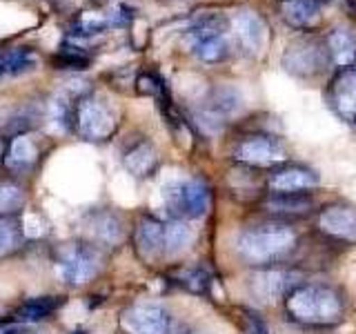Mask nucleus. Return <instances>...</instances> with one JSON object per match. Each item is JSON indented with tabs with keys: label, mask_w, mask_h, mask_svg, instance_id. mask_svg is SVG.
Listing matches in <instances>:
<instances>
[{
	"label": "nucleus",
	"mask_w": 356,
	"mask_h": 334,
	"mask_svg": "<svg viewBox=\"0 0 356 334\" xmlns=\"http://www.w3.org/2000/svg\"><path fill=\"white\" fill-rule=\"evenodd\" d=\"M285 310L296 323L312 328H330L343 321L345 303L334 287L305 283L294 285L285 294Z\"/></svg>",
	"instance_id": "obj_1"
},
{
	"label": "nucleus",
	"mask_w": 356,
	"mask_h": 334,
	"mask_svg": "<svg viewBox=\"0 0 356 334\" xmlns=\"http://www.w3.org/2000/svg\"><path fill=\"white\" fill-rule=\"evenodd\" d=\"M296 234L292 228L281 223H263V225L248 228L238 234L236 252L243 261L252 265H267L281 259L294 248Z\"/></svg>",
	"instance_id": "obj_2"
},
{
	"label": "nucleus",
	"mask_w": 356,
	"mask_h": 334,
	"mask_svg": "<svg viewBox=\"0 0 356 334\" xmlns=\"http://www.w3.org/2000/svg\"><path fill=\"white\" fill-rule=\"evenodd\" d=\"M227 20L220 14H205L198 16L192 25L187 27L185 40L189 49L203 63H220L227 58L229 45L225 38Z\"/></svg>",
	"instance_id": "obj_3"
},
{
	"label": "nucleus",
	"mask_w": 356,
	"mask_h": 334,
	"mask_svg": "<svg viewBox=\"0 0 356 334\" xmlns=\"http://www.w3.org/2000/svg\"><path fill=\"white\" fill-rule=\"evenodd\" d=\"M163 203L174 218H200L209 209V187L200 178L172 181L163 187Z\"/></svg>",
	"instance_id": "obj_4"
},
{
	"label": "nucleus",
	"mask_w": 356,
	"mask_h": 334,
	"mask_svg": "<svg viewBox=\"0 0 356 334\" xmlns=\"http://www.w3.org/2000/svg\"><path fill=\"white\" fill-rule=\"evenodd\" d=\"M330 65L332 63H330L325 40H321L316 36H300L292 40L283 54L285 72L296 78H316Z\"/></svg>",
	"instance_id": "obj_5"
},
{
	"label": "nucleus",
	"mask_w": 356,
	"mask_h": 334,
	"mask_svg": "<svg viewBox=\"0 0 356 334\" xmlns=\"http://www.w3.org/2000/svg\"><path fill=\"white\" fill-rule=\"evenodd\" d=\"M74 129L85 141H107L116 132V116L103 100L83 96L76 100L74 107Z\"/></svg>",
	"instance_id": "obj_6"
},
{
	"label": "nucleus",
	"mask_w": 356,
	"mask_h": 334,
	"mask_svg": "<svg viewBox=\"0 0 356 334\" xmlns=\"http://www.w3.org/2000/svg\"><path fill=\"white\" fill-rule=\"evenodd\" d=\"M58 267L67 283L81 285V283L92 281L98 274L100 259H98V252L94 248H89V245L70 243V245H65V248H60L58 252Z\"/></svg>",
	"instance_id": "obj_7"
},
{
	"label": "nucleus",
	"mask_w": 356,
	"mask_h": 334,
	"mask_svg": "<svg viewBox=\"0 0 356 334\" xmlns=\"http://www.w3.org/2000/svg\"><path fill=\"white\" fill-rule=\"evenodd\" d=\"M327 100L341 120L356 125V67L337 70L327 87Z\"/></svg>",
	"instance_id": "obj_8"
},
{
	"label": "nucleus",
	"mask_w": 356,
	"mask_h": 334,
	"mask_svg": "<svg viewBox=\"0 0 356 334\" xmlns=\"http://www.w3.org/2000/svg\"><path fill=\"white\" fill-rule=\"evenodd\" d=\"M120 323L129 334H167L170 315L156 303H136L122 312Z\"/></svg>",
	"instance_id": "obj_9"
},
{
	"label": "nucleus",
	"mask_w": 356,
	"mask_h": 334,
	"mask_svg": "<svg viewBox=\"0 0 356 334\" xmlns=\"http://www.w3.org/2000/svg\"><path fill=\"white\" fill-rule=\"evenodd\" d=\"M318 230L330 239L356 243V207L334 203L318 212Z\"/></svg>",
	"instance_id": "obj_10"
},
{
	"label": "nucleus",
	"mask_w": 356,
	"mask_h": 334,
	"mask_svg": "<svg viewBox=\"0 0 356 334\" xmlns=\"http://www.w3.org/2000/svg\"><path fill=\"white\" fill-rule=\"evenodd\" d=\"M234 159L245 165H272L283 159V145L274 136L254 134V136L243 138L236 145Z\"/></svg>",
	"instance_id": "obj_11"
},
{
	"label": "nucleus",
	"mask_w": 356,
	"mask_h": 334,
	"mask_svg": "<svg viewBox=\"0 0 356 334\" xmlns=\"http://www.w3.org/2000/svg\"><path fill=\"white\" fill-rule=\"evenodd\" d=\"M134 9L127 5H116L109 11H85V14L74 22V33L76 36H96L103 33L109 27H122L131 22Z\"/></svg>",
	"instance_id": "obj_12"
},
{
	"label": "nucleus",
	"mask_w": 356,
	"mask_h": 334,
	"mask_svg": "<svg viewBox=\"0 0 356 334\" xmlns=\"http://www.w3.org/2000/svg\"><path fill=\"white\" fill-rule=\"evenodd\" d=\"M318 185V174L305 165H285L270 174V189L274 194H305Z\"/></svg>",
	"instance_id": "obj_13"
},
{
	"label": "nucleus",
	"mask_w": 356,
	"mask_h": 334,
	"mask_svg": "<svg viewBox=\"0 0 356 334\" xmlns=\"http://www.w3.org/2000/svg\"><path fill=\"white\" fill-rule=\"evenodd\" d=\"M232 27L236 33L238 45L248 54H259L265 45V22L259 14L250 9H241L232 18Z\"/></svg>",
	"instance_id": "obj_14"
},
{
	"label": "nucleus",
	"mask_w": 356,
	"mask_h": 334,
	"mask_svg": "<svg viewBox=\"0 0 356 334\" xmlns=\"http://www.w3.org/2000/svg\"><path fill=\"white\" fill-rule=\"evenodd\" d=\"M38 159L36 143L29 138V134H18L9 136L5 152H3V167L11 174H25L29 172Z\"/></svg>",
	"instance_id": "obj_15"
},
{
	"label": "nucleus",
	"mask_w": 356,
	"mask_h": 334,
	"mask_svg": "<svg viewBox=\"0 0 356 334\" xmlns=\"http://www.w3.org/2000/svg\"><path fill=\"white\" fill-rule=\"evenodd\" d=\"M278 14L292 29L307 31L321 22V5L318 0H278Z\"/></svg>",
	"instance_id": "obj_16"
},
{
	"label": "nucleus",
	"mask_w": 356,
	"mask_h": 334,
	"mask_svg": "<svg viewBox=\"0 0 356 334\" xmlns=\"http://www.w3.org/2000/svg\"><path fill=\"white\" fill-rule=\"evenodd\" d=\"M294 285V274L287 270H263L252 278V292L259 301L272 303L278 296H285Z\"/></svg>",
	"instance_id": "obj_17"
},
{
	"label": "nucleus",
	"mask_w": 356,
	"mask_h": 334,
	"mask_svg": "<svg viewBox=\"0 0 356 334\" xmlns=\"http://www.w3.org/2000/svg\"><path fill=\"white\" fill-rule=\"evenodd\" d=\"M241 105H243V100H241L238 92H234L232 87H218L207 98L205 109H203V114H200V118H203L205 125L218 127L225 118L236 114V111L241 109Z\"/></svg>",
	"instance_id": "obj_18"
},
{
	"label": "nucleus",
	"mask_w": 356,
	"mask_h": 334,
	"mask_svg": "<svg viewBox=\"0 0 356 334\" xmlns=\"http://www.w3.org/2000/svg\"><path fill=\"white\" fill-rule=\"evenodd\" d=\"M325 47L330 54V63L337 65V70L356 67V36L350 29H332L325 38Z\"/></svg>",
	"instance_id": "obj_19"
},
{
	"label": "nucleus",
	"mask_w": 356,
	"mask_h": 334,
	"mask_svg": "<svg viewBox=\"0 0 356 334\" xmlns=\"http://www.w3.org/2000/svg\"><path fill=\"white\" fill-rule=\"evenodd\" d=\"M136 250L143 259H156L165 254V225L152 216L143 218L136 228Z\"/></svg>",
	"instance_id": "obj_20"
},
{
	"label": "nucleus",
	"mask_w": 356,
	"mask_h": 334,
	"mask_svg": "<svg viewBox=\"0 0 356 334\" xmlns=\"http://www.w3.org/2000/svg\"><path fill=\"white\" fill-rule=\"evenodd\" d=\"M127 172L136 178H147L154 174V170L159 167V152L149 141H138L122 156Z\"/></svg>",
	"instance_id": "obj_21"
},
{
	"label": "nucleus",
	"mask_w": 356,
	"mask_h": 334,
	"mask_svg": "<svg viewBox=\"0 0 356 334\" xmlns=\"http://www.w3.org/2000/svg\"><path fill=\"white\" fill-rule=\"evenodd\" d=\"M87 232L92 234V239L100 243L116 245L122 239V221L111 212H98V214L89 216Z\"/></svg>",
	"instance_id": "obj_22"
},
{
	"label": "nucleus",
	"mask_w": 356,
	"mask_h": 334,
	"mask_svg": "<svg viewBox=\"0 0 356 334\" xmlns=\"http://www.w3.org/2000/svg\"><path fill=\"white\" fill-rule=\"evenodd\" d=\"M38 63V56L29 47H11L0 49V78L3 76H18L31 72Z\"/></svg>",
	"instance_id": "obj_23"
},
{
	"label": "nucleus",
	"mask_w": 356,
	"mask_h": 334,
	"mask_svg": "<svg viewBox=\"0 0 356 334\" xmlns=\"http://www.w3.org/2000/svg\"><path fill=\"white\" fill-rule=\"evenodd\" d=\"M63 303H65V299L60 296H36V299H29L27 303H22L14 312V317L18 321H40L54 315Z\"/></svg>",
	"instance_id": "obj_24"
},
{
	"label": "nucleus",
	"mask_w": 356,
	"mask_h": 334,
	"mask_svg": "<svg viewBox=\"0 0 356 334\" xmlns=\"http://www.w3.org/2000/svg\"><path fill=\"white\" fill-rule=\"evenodd\" d=\"M194 241V232L183 221H174L165 225V254H178L187 250Z\"/></svg>",
	"instance_id": "obj_25"
},
{
	"label": "nucleus",
	"mask_w": 356,
	"mask_h": 334,
	"mask_svg": "<svg viewBox=\"0 0 356 334\" xmlns=\"http://www.w3.org/2000/svg\"><path fill=\"white\" fill-rule=\"evenodd\" d=\"M36 120H38V111L27 105V107L11 111L7 120H3L0 129H3V134H7V136H18V134H27L36 125Z\"/></svg>",
	"instance_id": "obj_26"
},
{
	"label": "nucleus",
	"mask_w": 356,
	"mask_h": 334,
	"mask_svg": "<svg viewBox=\"0 0 356 334\" xmlns=\"http://www.w3.org/2000/svg\"><path fill=\"white\" fill-rule=\"evenodd\" d=\"M56 70H87V65L92 63V56H89L83 47H76V45L65 42L60 54L54 58Z\"/></svg>",
	"instance_id": "obj_27"
},
{
	"label": "nucleus",
	"mask_w": 356,
	"mask_h": 334,
	"mask_svg": "<svg viewBox=\"0 0 356 334\" xmlns=\"http://www.w3.org/2000/svg\"><path fill=\"white\" fill-rule=\"evenodd\" d=\"M22 243V228L16 218L0 216V256L11 254Z\"/></svg>",
	"instance_id": "obj_28"
},
{
	"label": "nucleus",
	"mask_w": 356,
	"mask_h": 334,
	"mask_svg": "<svg viewBox=\"0 0 356 334\" xmlns=\"http://www.w3.org/2000/svg\"><path fill=\"white\" fill-rule=\"evenodd\" d=\"M178 283L194 294H205L211 285V276L205 267H192V270H185L178 274Z\"/></svg>",
	"instance_id": "obj_29"
},
{
	"label": "nucleus",
	"mask_w": 356,
	"mask_h": 334,
	"mask_svg": "<svg viewBox=\"0 0 356 334\" xmlns=\"http://www.w3.org/2000/svg\"><path fill=\"white\" fill-rule=\"evenodd\" d=\"M267 207L274 212H305L309 207V198L303 194H274L267 200Z\"/></svg>",
	"instance_id": "obj_30"
},
{
	"label": "nucleus",
	"mask_w": 356,
	"mask_h": 334,
	"mask_svg": "<svg viewBox=\"0 0 356 334\" xmlns=\"http://www.w3.org/2000/svg\"><path fill=\"white\" fill-rule=\"evenodd\" d=\"M25 205V194H22V189L14 183H5L0 185V214L7 216L11 212L20 209Z\"/></svg>",
	"instance_id": "obj_31"
},
{
	"label": "nucleus",
	"mask_w": 356,
	"mask_h": 334,
	"mask_svg": "<svg viewBox=\"0 0 356 334\" xmlns=\"http://www.w3.org/2000/svg\"><path fill=\"white\" fill-rule=\"evenodd\" d=\"M136 89H138L140 94L165 98V83L156 74H152V72H145V74H140L136 78Z\"/></svg>",
	"instance_id": "obj_32"
},
{
	"label": "nucleus",
	"mask_w": 356,
	"mask_h": 334,
	"mask_svg": "<svg viewBox=\"0 0 356 334\" xmlns=\"http://www.w3.org/2000/svg\"><path fill=\"white\" fill-rule=\"evenodd\" d=\"M243 332L245 334H270V330H267L263 319L259 315H254V312H245V317H243Z\"/></svg>",
	"instance_id": "obj_33"
},
{
	"label": "nucleus",
	"mask_w": 356,
	"mask_h": 334,
	"mask_svg": "<svg viewBox=\"0 0 356 334\" xmlns=\"http://www.w3.org/2000/svg\"><path fill=\"white\" fill-rule=\"evenodd\" d=\"M72 334H87V332H83V330H74Z\"/></svg>",
	"instance_id": "obj_34"
},
{
	"label": "nucleus",
	"mask_w": 356,
	"mask_h": 334,
	"mask_svg": "<svg viewBox=\"0 0 356 334\" xmlns=\"http://www.w3.org/2000/svg\"><path fill=\"white\" fill-rule=\"evenodd\" d=\"M192 334H203V332H192Z\"/></svg>",
	"instance_id": "obj_35"
}]
</instances>
